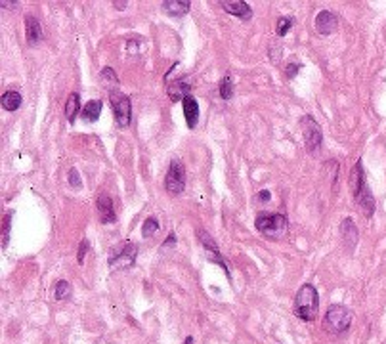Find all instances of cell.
<instances>
[{
  "label": "cell",
  "mask_w": 386,
  "mask_h": 344,
  "mask_svg": "<svg viewBox=\"0 0 386 344\" xmlns=\"http://www.w3.org/2000/svg\"><path fill=\"white\" fill-rule=\"evenodd\" d=\"M338 25V20H336V15L329 10H322L317 17H315V31L320 33V35H331L333 31Z\"/></svg>",
  "instance_id": "9"
},
{
  "label": "cell",
  "mask_w": 386,
  "mask_h": 344,
  "mask_svg": "<svg viewBox=\"0 0 386 344\" xmlns=\"http://www.w3.org/2000/svg\"><path fill=\"white\" fill-rule=\"evenodd\" d=\"M101 80H103V85L108 86L111 92L119 90V88H117V86H119V79H117V75H115V71L111 67H103V69H101Z\"/></svg>",
  "instance_id": "22"
},
{
  "label": "cell",
  "mask_w": 386,
  "mask_h": 344,
  "mask_svg": "<svg viewBox=\"0 0 386 344\" xmlns=\"http://www.w3.org/2000/svg\"><path fill=\"white\" fill-rule=\"evenodd\" d=\"M270 199H272V194H270L268 189H262V192H258V201H260V203H268Z\"/></svg>",
  "instance_id": "32"
},
{
  "label": "cell",
  "mask_w": 386,
  "mask_h": 344,
  "mask_svg": "<svg viewBox=\"0 0 386 344\" xmlns=\"http://www.w3.org/2000/svg\"><path fill=\"white\" fill-rule=\"evenodd\" d=\"M291 27H293V20L291 17H279L276 33H278V36H285L291 31Z\"/></svg>",
  "instance_id": "26"
},
{
  "label": "cell",
  "mask_w": 386,
  "mask_h": 344,
  "mask_svg": "<svg viewBox=\"0 0 386 344\" xmlns=\"http://www.w3.org/2000/svg\"><path fill=\"white\" fill-rule=\"evenodd\" d=\"M54 296H56V301H67L71 296V285L65 280H59L54 285Z\"/></svg>",
  "instance_id": "23"
},
{
  "label": "cell",
  "mask_w": 386,
  "mask_h": 344,
  "mask_svg": "<svg viewBox=\"0 0 386 344\" xmlns=\"http://www.w3.org/2000/svg\"><path fill=\"white\" fill-rule=\"evenodd\" d=\"M172 245H176V234H174V231H171V234H169L165 245L161 247V251H165L166 247H172Z\"/></svg>",
  "instance_id": "31"
},
{
  "label": "cell",
  "mask_w": 386,
  "mask_h": 344,
  "mask_svg": "<svg viewBox=\"0 0 386 344\" xmlns=\"http://www.w3.org/2000/svg\"><path fill=\"white\" fill-rule=\"evenodd\" d=\"M136 255H138V245L134 243H127L122 247V251L119 255L109 258V266L111 268H117V270H124V268H130L134 266L136 262Z\"/></svg>",
  "instance_id": "8"
},
{
  "label": "cell",
  "mask_w": 386,
  "mask_h": 344,
  "mask_svg": "<svg viewBox=\"0 0 386 344\" xmlns=\"http://www.w3.org/2000/svg\"><path fill=\"white\" fill-rule=\"evenodd\" d=\"M301 132H302V138H304V143H306V150L310 151V153L322 150V143H323L322 127H320V124H317L310 115L301 117Z\"/></svg>",
  "instance_id": "5"
},
{
  "label": "cell",
  "mask_w": 386,
  "mask_h": 344,
  "mask_svg": "<svg viewBox=\"0 0 386 344\" xmlns=\"http://www.w3.org/2000/svg\"><path fill=\"white\" fill-rule=\"evenodd\" d=\"M301 71V64H296V62H291V64H287L285 67V75L287 79H294L296 77V73Z\"/></svg>",
  "instance_id": "27"
},
{
  "label": "cell",
  "mask_w": 386,
  "mask_h": 344,
  "mask_svg": "<svg viewBox=\"0 0 386 344\" xmlns=\"http://www.w3.org/2000/svg\"><path fill=\"white\" fill-rule=\"evenodd\" d=\"M220 98L222 100H231L234 98V83H231V77H224L220 83Z\"/></svg>",
  "instance_id": "24"
},
{
  "label": "cell",
  "mask_w": 386,
  "mask_h": 344,
  "mask_svg": "<svg viewBox=\"0 0 386 344\" xmlns=\"http://www.w3.org/2000/svg\"><path fill=\"white\" fill-rule=\"evenodd\" d=\"M364 163H362V159H359L358 163H356V166L352 169L350 172V189L352 194L358 197V194L362 192V187L365 186V180H364Z\"/></svg>",
  "instance_id": "17"
},
{
  "label": "cell",
  "mask_w": 386,
  "mask_h": 344,
  "mask_svg": "<svg viewBox=\"0 0 386 344\" xmlns=\"http://www.w3.org/2000/svg\"><path fill=\"white\" fill-rule=\"evenodd\" d=\"M157 229H159L157 218H148V220H143V226H142V236L143 237L155 236V231H157Z\"/></svg>",
  "instance_id": "25"
},
{
  "label": "cell",
  "mask_w": 386,
  "mask_h": 344,
  "mask_svg": "<svg viewBox=\"0 0 386 344\" xmlns=\"http://www.w3.org/2000/svg\"><path fill=\"white\" fill-rule=\"evenodd\" d=\"M184 344H195V341H193V337H186Z\"/></svg>",
  "instance_id": "35"
},
{
  "label": "cell",
  "mask_w": 386,
  "mask_h": 344,
  "mask_svg": "<svg viewBox=\"0 0 386 344\" xmlns=\"http://www.w3.org/2000/svg\"><path fill=\"white\" fill-rule=\"evenodd\" d=\"M79 109H80L79 94L77 92L69 94L67 103H65V117H67V121L75 122V117H77V113H79Z\"/></svg>",
  "instance_id": "21"
},
{
  "label": "cell",
  "mask_w": 386,
  "mask_h": 344,
  "mask_svg": "<svg viewBox=\"0 0 386 344\" xmlns=\"http://www.w3.org/2000/svg\"><path fill=\"white\" fill-rule=\"evenodd\" d=\"M96 205H98V215H100L101 224L117 222V215H115L113 201L109 199V195H106V194L98 195V201H96Z\"/></svg>",
  "instance_id": "11"
},
{
  "label": "cell",
  "mask_w": 386,
  "mask_h": 344,
  "mask_svg": "<svg viewBox=\"0 0 386 344\" xmlns=\"http://www.w3.org/2000/svg\"><path fill=\"white\" fill-rule=\"evenodd\" d=\"M352 325V312L343 304H333L325 312L323 317V329L331 335H341L350 329Z\"/></svg>",
  "instance_id": "2"
},
{
  "label": "cell",
  "mask_w": 386,
  "mask_h": 344,
  "mask_svg": "<svg viewBox=\"0 0 386 344\" xmlns=\"http://www.w3.org/2000/svg\"><path fill=\"white\" fill-rule=\"evenodd\" d=\"M165 187L171 195L184 194V189H186V171H184L182 161H178V159H172L171 165H169L165 176Z\"/></svg>",
  "instance_id": "6"
},
{
  "label": "cell",
  "mask_w": 386,
  "mask_h": 344,
  "mask_svg": "<svg viewBox=\"0 0 386 344\" xmlns=\"http://www.w3.org/2000/svg\"><path fill=\"white\" fill-rule=\"evenodd\" d=\"M115 8H119V10H124V8L129 6V2H113Z\"/></svg>",
  "instance_id": "33"
},
{
  "label": "cell",
  "mask_w": 386,
  "mask_h": 344,
  "mask_svg": "<svg viewBox=\"0 0 386 344\" xmlns=\"http://www.w3.org/2000/svg\"><path fill=\"white\" fill-rule=\"evenodd\" d=\"M69 184H71L73 187H77V189L83 186V184H80V176H79V172H77V169H71V171H69Z\"/></svg>",
  "instance_id": "29"
},
{
  "label": "cell",
  "mask_w": 386,
  "mask_h": 344,
  "mask_svg": "<svg viewBox=\"0 0 386 344\" xmlns=\"http://www.w3.org/2000/svg\"><path fill=\"white\" fill-rule=\"evenodd\" d=\"M222 8L228 14L239 17V20H250L252 17V10L245 0H222Z\"/></svg>",
  "instance_id": "10"
},
{
  "label": "cell",
  "mask_w": 386,
  "mask_h": 344,
  "mask_svg": "<svg viewBox=\"0 0 386 344\" xmlns=\"http://www.w3.org/2000/svg\"><path fill=\"white\" fill-rule=\"evenodd\" d=\"M341 234H343L344 243H348V249H354L356 243H358V228H356V224L352 218H346L341 224Z\"/></svg>",
  "instance_id": "16"
},
{
  "label": "cell",
  "mask_w": 386,
  "mask_h": 344,
  "mask_svg": "<svg viewBox=\"0 0 386 344\" xmlns=\"http://www.w3.org/2000/svg\"><path fill=\"white\" fill-rule=\"evenodd\" d=\"M109 100H111V108H113L117 127L127 129L130 124V119H132V103H130V98L127 94H122L121 90H115V92L109 94Z\"/></svg>",
  "instance_id": "4"
},
{
  "label": "cell",
  "mask_w": 386,
  "mask_h": 344,
  "mask_svg": "<svg viewBox=\"0 0 386 344\" xmlns=\"http://www.w3.org/2000/svg\"><path fill=\"white\" fill-rule=\"evenodd\" d=\"M190 8H192V2H187V0H165L163 2V10L172 17L186 15L190 12Z\"/></svg>",
  "instance_id": "14"
},
{
  "label": "cell",
  "mask_w": 386,
  "mask_h": 344,
  "mask_svg": "<svg viewBox=\"0 0 386 344\" xmlns=\"http://www.w3.org/2000/svg\"><path fill=\"white\" fill-rule=\"evenodd\" d=\"M356 201H358V205L362 207V210H364L365 216L373 215V210H375V199H373V195H371V192H369L367 184L362 187V192L358 194Z\"/></svg>",
  "instance_id": "18"
},
{
  "label": "cell",
  "mask_w": 386,
  "mask_h": 344,
  "mask_svg": "<svg viewBox=\"0 0 386 344\" xmlns=\"http://www.w3.org/2000/svg\"><path fill=\"white\" fill-rule=\"evenodd\" d=\"M22 94L15 92V90H8L2 94V108L6 111H17L22 108Z\"/></svg>",
  "instance_id": "19"
},
{
  "label": "cell",
  "mask_w": 386,
  "mask_h": 344,
  "mask_svg": "<svg viewBox=\"0 0 386 344\" xmlns=\"http://www.w3.org/2000/svg\"><path fill=\"white\" fill-rule=\"evenodd\" d=\"M17 6V2H6V0H2V8H15Z\"/></svg>",
  "instance_id": "34"
},
{
  "label": "cell",
  "mask_w": 386,
  "mask_h": 344,
  "mask_svg": "<svg viewBox=\"0 0 386 344\" xmlns=\"http://www.w3.org/2000/svg\"><path fill=\"white\" fill-rule=\"evenodd\" d=\"M320 312V294L314 285H302L294 296V314L302 322H314Z\"/></svg>",
  "instance_id": "1"
},
{
  "label": "cell",
  "mask_w": 386,
  "mask_h": 344,
  "mask_svg": "<svg viewBox=\"0 0 386 344\" xmlns=\"http://www.w3.org/2000/svg\"><path fill=\"white\" fill-rule=\"evenodd\" d=\"M88 247H90L88 239H83V241H80L79 252H77V262H79V264H83V262H85V257H86V252H88Z\"/></svg>",
  "instance_id": "28"
},
{
  "label": "cell",
  "mask_w": 386,
  "mask_h": 344,
  "mask_svg": "<svg viewBox=\"0 0 386 344\" xmlns=\"http://www.w3.org/2000/svg\"><path fill=\"white\" fill-rule=\"evenodd\" d=\"M182 109H184V117H186L187 129H195L199 122V103L193 96H187L186 100L182 101Z\"/></svg>",
  "instance_id": "12"
},
{
  "label": "cell",
  "mask_w": 386,
  "mask_h": 344,
  "mask_svg": "<svg viewBox=\"0 0 386 344\" xmlns=\"http://www.w3.org/2000/svg\"><path fill=\"white\" fill-rule=\"evenodd\" d=\"M101 113V101L100 100H90L83 109V119L86 122H96L100 119Z\"/></svg>",
  "instance_id": "20"
},
{
  "label": "cell",
  "mask_w": 386,
  "mask_h": 344,
  "mask_svg": "<svg viewBox=\"0 0 386 344\" xmlns=\"http://www.w3.org/2000/svg\"><path fill=\"white\" fill-rule=\"evenodd\" d=\"M8 222H10V215L4 216V228H2V249H6V245H8Z\"/></svg>",
  "instance_id": "30"
},
{
  "label": "cell",
  "mask_w": 386,
  "mask_h": 344,
  "mask_svg": "<svg viewBox=\"0 0 386 344\" xmlns=\"http://www.w3.org/2000/svg\"><path fill=\"white\" fill-rule=\"evenodd\" d=\"M255 226L262 236L270 237L273 241H279V239L285 237L289 220H287L285 215H266V213H262V215L257 216Z\"/></svg>",
  "instance_id": "3"
},
{
  "label": "cell",
  "mask_w": 386,
  "mask_h": 344,
  "mask_svg": "<svg viewBox=\"0 0 386 344\" xmlns=\"http://www.w3.org/2000/svg\"><path fill=\"white\" fill-rule=\"evenodd\" d=\"M25 36H27V43L31 46H35L43 41V27H41V22L33 17V15H27L25 17Z\"/></svg>",
  "instance_id": "13"
},
{
  "label": "cell",
  "mask_w": 386,
  "mask_h": 344,
  "mask_svg": "<svg viewBox=\"0 0 386 344\" xmlns=\"http://www.w3.org/2000/svg\"><path fill=\"white\" fill-rule=\"evenodd\" d=\"M197 237H199L201 245H203V247H205V251H207L208 260H210V262H216L218 266H222V268H224V272H226V275L229 278L228 264H226V260H224V257H222L220 249H218V245H216V241L213 239V236H208L205 229H197Z\"/></svg>",
  "instance_id": "7"
},
{
  "label": "cell",
  "mask_w": 386,
  "mask_h": 344,
  "mask_svg": "<svg viewBox=\"0 0 386 344\" xmlns=\"http://www.w3.org/2000/svg\"><path fill=\"white\" fill-rule=\"evenodd\" d=\"M166 92H169V98L172 101H184L187 96H192V86L184 83V80H176V83L169 85Z\"/></svg>",
  "instance_id": "15"
}]
</instances>
